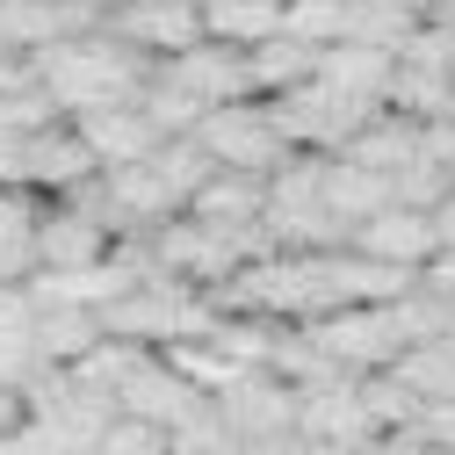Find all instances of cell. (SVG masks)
<instances>
[{
	"label": "cell",
	"mask_w": 455,
	"mask_h": 455,
	"mask_svg": "<svg viewBox=\"0 0 455 455\" xmlns=\"http://www.w3.org/2000/svg\"><path fill=\"white\" fill-rule=\"evenodd\" d=\"M419 282H427V290H441V297H455V246H441V253L427 260V275H419Z\"/></svg>",
	"instance_id": "d4e9b609"
},
{
	"label": "cell",
	"mask_w": 455,
	"mask_h": 455,
	"mask_svg": "<svg viewBox=\"0 0 455 455\" xmlns=\"http://www.w3.org/2000/svg\"><path fill=\"white\" fill-rule=\"evenodd\" d=\"M196 138L210 145V159H217V166H239V174H275V166H282V159L297 152V145H290V131H282V116H275V101H267V94L210 108V116L196 124Z\"/></svg>",
	"instance_id": "7a4b0ae2"
},
{
	"label": "cell",
	"mask_w": 455,
	"mask_h": 455,
	"mask_svg": "<svg viewBox=\"0 0 455 455\" xmlns=\"http://www.w3.org/2000/svg\"><path fill=\"white\" fill-rule=\"evenodd\" d=\"M390 196L405 203V210H434L441 196H455V166H441V159H427V152H419L405 174H390Z\"/></svg>",
	"instance_id": "603a6c76"
},
{
	"label": "cell",
	"mask_w": 455,
	"mask_h": 455,
	"mask_svg": "<svg viewBox=\"0 0 455 455\" xmlns=\"http://www.w3.org/2000/svg\"><path fill=\"white\" fill-rule=\"evenodd\" d=\"M390 203H397V196H390V174H369V166H355V159L332 152V166H325V210L347 224V232H355L362 217L390 210Z\"/></svg>",
	"instance_id": "9a60e30c"
},
{
	"label": "cell",
	"mask_w": 455,
	"mask_h": 455,
	"mask_svg": "<svg viewBox=\"0 0 455 455\" xmlns=\"http://www.w3.org/2000/svg\"><path fill=\"white\" fill-rule=\"evenodd\" d=\"M347 246L369 253V260H390V267L427 275V260L441 253V232H434V210H405V203H390V210H376V217L355 224V239H347Z\"/></svg>",
	"instance_id": "52a82bcc"
},
{
	"label": "cell",
	"mask_w": 455,
	"mask_h": 455,
	"mask_svg": "<svg viewBox=\"0 0 455 455\" xmlns=\"http://www.w3.org/2000/svg\"><path fill=\"white\" fill-rule=\"evenodd\" d=\"M188 217L224 224V232H246V224L267 217V174H239V166H217L203 181V196L188 203Z\"/></svg>",
	"instance_id": "8fae6325"
},
{
	"label": "cell",
	"mask_w": 455,
	"mask_h": 455,
	"mask_svg": "<svg viewBox=\"0 0 455 455\" xmlns=\"http://www.w3.org/2000/svg\"><path fill=\"white\" fill-rule=\"evenodd\" d=\"M29 419V405H22V390H8V383H0V434H15Z\"/></svg>",
	"instance_id": "484cf974"
},
{
	"label": "cell",
	"mask_w": 455,
	"mask_h": 455,
	"mask_svg": "<svg viewBox=\"0 0 455 455\" xmlns=\"http://www.w3.org/2000/svg\"><path fill=\"white\" fill-rule=\"evenodd\" d=\"M138 108H145V116H152V124H159L166 138H188V131H196V124L210 116V101H203L196 87H181V80L166 73V66H159V73L145 80V94H138Z\"/></svg>",
	"instance_id": "d6986e66"
},
{
	"label": "cell",
	"mask_w": 455,
	"mask_h": 455,
	"mask_svg": "<svg viewBox=\"0 0 455 455\" xmlns=\"http://www.w3.org/2000/svg\"><path fill=\"white\" fill-rule=\"evenodd\" d=\"M427 152V124L419 116H405V108H383V116L339 152V159H355V166H369V174H405V166Z\"/></svg>",
	"instance_id": "7c38bea8"
},
{
	"label": "cell",
	"mask_w": 455,
	"mask_h": 455,
	"mask_svg": "<svg viewBox=\"0 0 455 455\" xmlns=\"http://www.w3.org/2000/svg\"><path fill=\"white\" fill-rule=\"evenodd\" d=\"M297 434H304V448H362V441H383L369 397H362V376L297 390Z\"/></svg>",
	"instance_id": "3957f363"
},
{
	"label": "cell",
	"mask_w": 455,
	"mask_h": 455,
	"mask_svg": "<svg viewBox=\"0 0 455 455\" xmlns=\"http://www.w3.org/2000/svg\"><path fill=\"white\" fill-rule=\"evenodd\" d=\"M282 131H290L297 152H347L390 101H369V94H347V87H325V80H304L290 94H267Z\"/></svg>",
	"instance_id": "6da1fadb"
},
{
	"label": "cell",
	"mask_w": 455,
	"mask_h": 455,
	"mask_svg": "<svg viewBox=\"0 0 455 455\" xmlns=\"http://www.w3.org/2000/svg\"><path fill=\"white\" fill-rule=\"evenodd\" d=\"M116 253V224L87 203H51L44 224H36V267H87V260H108Z\"/></svg>",
	"instance_id": "5b68a950"
},
{
	"label": "cell",
	"mask_w": 455,
	"mask_h": 455,
	"mask_svg": "<svg viewBox=\"0 0 455 455\" xmlns=\"http://www.w3.org/2000/svg\"><path fill=\"white\" fill-rule=\"evenodd\" d=\"M73 124H80V138L94 145L101 174H108V166H131V159H152V152L166 145V131L145 116L138 101H108V108H87V116H73Z\"/></svg>",
	"instance_id": "9c48e42d"
},
{
	"label": "cell",
	"mask_w": 455,
	"mask_h": 455,
	"mask_svg": "<svg viewBox=\"0 0 455 455\" xmlns=\"http://www.w3.org/2000/svg\"><path fill=\"white\" fill-rule=\"evenodd\" d=\"M94 455H174V448H166V427H152V419L124 412V419H108V434H101V448H94Z\"/></svg>",
	"instance_id": "cb8c5ba5"
},
{
	"label": "cell",
	"mask_w": 455,
	"mask_h": 455,
	"mask_svg": "<svg viewBox=\"0 0 455 455\" xmlns=\"http://www.w3.org/2000/svg\"><path fill=\"white\" fill-rule=\"evenodd\" d=\"M159 347H145V339H124V332H101V347H87L80 362H73V376L87 383V390H108V397H124L131 390V376L152 362Z\"/></svg>",
	"instance_id": "2e32d148"
},
{
	"label": "cell",
	"mask_w": 455,
	"mask_h": 455,
	"mask_svg": "<svg viewBox=\"0 0 455 455\" xmlns=\"http://www.w3.org/2000/svg\"><path fill=\"white\" fill-rule=\"evenodd\" d=\"M108 29L124 44H138V51H152V59H174V51L210 36L196 0H116V8H108Z\"/></svg>",
	"instance_id": "277c9868"
},
{
	"label": "cell",
	"mask_w": 455,
	"mask_h": 455,
	"mask_svg": "<svg viewBox=\"0 0 455 455\" xmlns=\"http://www.w3.org/2000/svg\"><path fill=\"white\" fill-rule=\"evenodd\" d=\"M101 332H108L101 311H80V304H44V311H36V347H44L51 362H66V369H73L87 347H101Z\"/></svg>",
	"instance_id": "e0dca14e"
},
{
	"label": "cell",
	"mask_w": 455,
	"mask_h": 455,
	"mask_svg": "<svg viewBox=\"0 0 455 455\" xmlns=\"http://www.w3.org/2000/svg\"><path fill=\"white\" fill-rule=\"evenodd\" d=\"M434 232H441V246H455V196L434 203Z\"/></svg>",
	"instance_id": "4316f807"
},
{
	"label": "cell",
	"mask_w": 455,
	"mask_h": 455,
	"mask_svg": "<svg viewBox=\"0 0 455 455\" xmlns=\"http://www.w3.org/2000/svg\"><path fill=\"white\" fill-rule=\"evenodd\" d=\"M419 22H427V15L405 8V0H355V29H347V36L383 44V51H405V36H412Z\"/></svg>",
	"instance_id": "44dd1931"
},
{
	"label": "cell",
	"mask_w": 455,
	"mask_h": 455,
	"mask_svg": "<svg viewBox=\"0 0 455 455\" xmlns=\"http://www.w3.org/2000/svg\"><path fill=\"white\" fill-rule=\"evenodd\" d=\"M397 376H405V383L427 397V405H434V397H455V332L405 347V355H397Z\"/></svg>",
	"instance_id": "ffe728a7"
},
{
	"label": "cell",
	"mask_w": 455,
	"mask_h": 455,
	"mask_svg": "<svg viewBox=\"0 0 455 455\" xmlns=\"http://www.w3.org/2000/svg\"><path fill=\"white\" fill-rule=\"evenodd\" d=\"M203 22H210V36L239 44V51H253V44H267V36L290 29V22H282V0H210Z\"/></svg>",
	"instance_id": "ac0fdd59"
},
{
	"label": "cell",
	"mask_w": 455,
	"mask_h": 455,
	"mask_svg": "<svg viewBox=\"0 0 455 455\" xmlns=\"http://www.w3.org/2000/svg\"><path fill=\"white\" fill-rule=\"evenodd\" d=\"M318 80L325 87H347V94H369V101H390V80H397V51L383 44H325V59H318Z\"/></svg>",
	"instance_id": "4fadbf2b"
},
{
	"label": "cell",
	"mask_w": 455,
	"mask_h": 455,
	"mask_svg": "<svg viewBox=\"0 0 455 455\" xmlns=\"http://www.w3.org/2000/svg\"><path fill=\"white\" fill-rule=\"evenodd\" d=\"M166 73H174L181 87H196L210 108H224V101H253L260 87H253V59L239 44H224V36H203V44H188V51H174V59H159Z\"/></svg>",
	"instance_id": "8992f818"
},
{
	"label": "cell",
	"mask_w": 455,
	"mask_h": 455,
	"mask_svg": "<svg viewBox=\"0 0 455 455\" xmlns=\"http://www.w3.org/2000/svg\"><path fill=\"white\" fill-rule=\"evenodd\" d=\"M210 405V390H196L166 355H152L138 376H131V390H124V412H138V419H152V427H181L188 412H203Z\"/></svg>",
	"instance_id": "30bf717a"
},
{
	"label": "cell",
	"mask_w": 455,
	"mask_h": 455,
	"mask_svg": "<svg viewBox=\"0 0 455 455\" xmlns=\"http://www.w3.org/2000/svg\"><path fill=\"white\" fill-rule=\"evenodd\" d=\"M405 8H419V15H434V8H441V0H405Z\"/></svg>",
	"instance_id": "83f0119b"
},
{
	"label": "cell",
	"mask_w": 455,
	"mask_h": 455,
	"mask_svg": "<svg viewBox=\"0 0 455 455\" xmlns=\"http://www.w3.org/2000/svg\"><path fill=\"white\" fill-rule=\"evenodd\" d=\"M101 174L94 145L80 138V124H51V131H29V152H22V188H51V196H73L80 181Z\"/></svg>",
	"instance_id": "ba28073f"
},
{
	"label": "cell",
	"mask_w": 455,
	"mask_h": 455,
	"mask_svg": "<svg viewBox=\"0 0 455 455\" xmlns=\"http://www.w3.org/2000/svg\"><path fill=\"white\" fill-rule=\"evenodd\" d=\"M282 22L311 44H347L355 29V0H282Z\"/></svg>",
	"instance_id": "7402d4cb"
},
{
	"label": "cell",
	"mask_w": 455,
	"mask_h": 455,
	"mask_svg": "<svg viewBox=\"0 0 455 455\" xmlns=\"http://www.w3.org/2000/svg\"><path fill=\"white\" fill-rule=\"evenodd\" d=\"M246 59H253V87H260V94H290V87L318 80V59H325V44H311V36H297V29H282V36L253 44Z\"/></svg>",
	"instance_id": "5bb4252c"
}]
</instances>
